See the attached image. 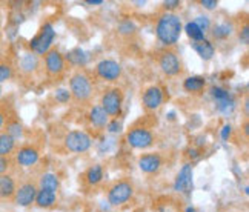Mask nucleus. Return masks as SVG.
<instances>
[{"label": "nucleus", "mask_w": 249, "mask_h": 212, "mask_svg": "<svg viewBox=\"0 0 249 212\" xmlns=\"http://www.w3.org/2000/svg\"><path fill=\"white\" fill-rule=\"evenodd\" d=\"M211 95H213V99L215 100L218 111H222L223 114H229L234 111V106H235L234 99L226 89L214 86V88L211 89Z\"/></svg>", "instance_id": "2eb2a0df"}, {"label": "nucleus", "mask_w": 249, "mask_h": 212, "mask_svg": "<svg viewBox=\"0 0 249 212\" xmlns=\"http://www.w3.org/2000/svg\"><path fill=\"white\" fill-rule=\"evenodd\" d=\"M107 129L112 134H116V132H120L122 131V122H119V119H112L108 122L107 124Z\"/></svg>", "instance_id": "473e14b6"}, {"label": "nucleus", "mask_w": 249, "mask_h": 212, "mask_svg": "<svg viewBox=\"0 0 249 212\" xmlns=\"http://www.w3.org/2000/svg\"><path fill=\"white\" fill-rule=\"evenodd\" d=\"M200 3H202V6L206 8V9H214V8H217V5H218L217 0H202Z\"/></svg>", "instance_id": "4c0bfd02"}, {"label": "nucleus", "mask_w": 249, "mask_h": 212, "mask_svg": "<svg viewBox=\"0 0 249 212\" xmlns=\"http://www.w3.org/2000/svg\"><path fill=\"white\" fill-rule=\"evenodd\" d=\"M86 3L88 5H102L103 2L102 0H86Z\"/></svg>", "instance_id": "a19ab883"}, {"label": "nucleus", "mask_w": 249, "mask_h": 212, "mask_svg": "<svg viewBox=\"0 0 249 212\" xmlns=\"http://www.w3.org/2000/svg\"><path fill=\"white\" fill-rule=\"evenodd\" d=\"M231 124H225L223 126V129H222V139L223 140H228V137L231 136Z\"/></svg>", "instance_id": "ea45409f"}, {"label": "nucleus", "mask_w": 249, "mask_h": 212, "mask_svg": "<svg viewBox=\"0 0 249 212\" xmlns=\"http://www.w3.org/2000/svg\"><path fill=\"white\" fill-rule=\"evenodd\" d=\"M11 166V161L8 157H0V174H6V171Z\"/></svg>", "instance_id": "c9c22d12"}, {"label": "nucleus", "mask_w": 249, "mask_h": 212, "mask_svg": "<svg viewBox=\"0 0 249 212\" xmlns=\"http://www.w3.org/2000/svg\"><path fill=\"white\" fill-rule=\"evenodd\" d=\"M200 30H202V33L205 34L206 31H209L211 30V20L206 17V16H197L196 17V20H193Z\"/></svg>", "instance_id": "2f4dec72"}, {"label": "nucleus", "mask_w": 249, "mask_h": 212, "mask_svg": "<svg viewBox=\"0 0 249 212\" xmlns=\"http://www.w3.org/2000/svg\"><path fill=\"white\" fill-rule=\"evenodd\" d=\"M123 105V91L120 88H109L103 92L100 106L108 114V117L119 119Z\"/></svg>", "instance_id": "20e7f679"}, {"label": "nucleus", "mask_w": 249, "mask_h": 212, "mask_svg": "<svg viewBox=\"0 0 249 212\" xmlns=\"http://www.w3.org/2000/svg\"><path fill=\"white\" fill-rule=\"evenodd\" d=\"M85 180L88 185L91 186H95V185H99V183L102 181L103 178V168L102 165H94L91 168H88V171L85 172Z\"/></svg>", "instance_id": "5701e85b"}, {"label": "nucleus", "mask_w": 249, "mask_h": 212, "mask_svg": "<svg viewBox=\"0 0 249 212\" xmlns=\"http://www.w3.org/2000/svg\"><path fill=\"white\" fill-rule=\"evenodd\" d=\"M163 165V160L159 154H143L139 159V166L145 174H156Z\"/></svg>", "instance_id": "dca6fc26"}, {"label": "nucleus", "mask_w": 249, "mask_h": 212, "mask_svg": "<svg viewBox=\"0 0 249 212\" xmlns=\"http://www.w3.org/2000/svg\"><path fill=\"white\" fill-rule=\"evenodd\" d=\"M132 194H134V188L131 183L126 180H122L117 181L114 186H111L108 192V201L112 206H122L132 197Z\"/></svg>", "instance_id": "423d86ee"}, {"label": "nucleus", "mask_w": 249, "mask_h": 212, "mask_svg": "<svg viewBox=\"0 0 249 212\" xmlns=\"http://www.w3.org/2000/svg\"><path fill=\"white\" fill-rule=\"evenodd\" d=\"M17 189V183L11 174H0V200L13 198Z\"/></svg>", "instance_id": "f3484780"}, {"label": "nucleus", "mask_w": 249, "mask_h": 212, "mask_svg": "<svg viewBox=\"0 0 249 212\" xmlns=\"http://www.w3.org/2000/svg\"><path fill=\"white\" fill-rule=\"evenodd\" d=\"M16 149V140L6 132H0V157L11 156Z\"/></svg>", "instance_id": "4be33fe9"}, {"label": "nucleus", "mask_w": 249, "mask_h": 212, "mask_svg": "<svg viewBox=\"0 0 249 212\" xmlns=\"http://www.w3.org/2000/svg\"><path fill=\"white\" fill-rule=\"evenodd\" d=\"M234 31V25L231 22H220L213 28V37L218 38V40H223V38L229 37Z\"/></svg>", "instance_id": "393cba45"}, {"label": "nucleus", "mask_w": 249, "mask_h": 212, "mask_svg": "<svg viewBox=\"0 0 249 212\" xmlns=\"http://www.w3.org/2000/svg\"><path fill=\"white\" fill-rule=\"evenodd\" d=\"M89 122H91V124L94 128L103 129V128H107L109 117H108V114L105 112V109L102 108L100 105H95L89 111Z\"/></svg>", "instance_id": "a211bd4d"}, {"label": "nucleus", "mask_w": 249, "mask_h": 212, "mask_svg": "<svg viewBox=\"0 0 249 212\" xmlns=\"http://www.w3.org/2000/svg\"><path fill=\"white\" fill-rule=\"evenodd\" d=\"M55 38V30L51 23H43L37 33L30 40V50L34 55H45L51 50Z\"/></svg>", "instance_id": "7ed1b4c3"}, {"label": "nucleus", "mask_w": 249, "mask_h": 212, "mask_svg": "<svg viewBox=\"0 0 249 212\" xmlns=\"http://www.w3.org/2000/svg\"><path fill=\"white\" fill-rule=\"evenodd\" d=\"M185 33H186V35L191 38L193 42H200V40H203L205 38V34L202 33V30L194 23V22H188L186 25H185Z\"/></svg>", "instance_id": "cd10ccee"}, {"label": "nucleus", "mask_w": 249, "mask_h": 212, "mask_svg": "<svg viewBox=\"0 0 249 212\" xmlns=\"http://www.w3.org/2000/svg\"><path fill=\"white\" fill-rule=\"evenodd\" d=\"M0 97H2V85H0Z\"/></svg>", "instance_id": "c03bdc74"}, {"label": "nucleus", "mask_w": 249, "mask_h": 212, "mask_svg": "<svg viewBox=\"0 0 249 212\" xmlns=\"http://www.w3.org/2000/svg\"><path fill=\"white\" fill-rule=\"evenodd\" d=\"M55 99H57V102H60V103H66V102H70L71 94H70V91H66V89H57Z\"/></svg>", "instance_id": "72a5a7b5"}, {"label": "nucleus", "mask_w": 249, "mask_h": 212, "mask_svg": "<svg viewBox=\"0 0 249 212\" xmlns=\"http://www.w3.org/2000/svg\"><path fill=\"white\" fill-rule=\"evenodd\" d=\"M6 134H9L14 140H17L18 137L22 136V124L18 123V122H16V120H13V122H6V131H5Z\"/></svg>", "instance_id": "c85d7f7f"}, {"label": "nucleus", "mask_w": 249, "mask_h": 212, "mask_svg": "<svg viewBox=\"0 0 249 212\" xmlns=\"http://www.w3.org/2000/svg\"><path fill=\"white\" fill-rule=\"evenodd\" d=\"M186 212H197V211H196L194 208H188V209H186Z\"/></svg>", "instance_id": "37998d69"}, {"label": "nucleus", "mask_w": 249, "mask_h": 212, "mask_svg": "<svg viewBox=\"0 0 249 212\" xmlns=\"http://www.w3.org/2000/svg\"><path fill=\"white\" fill-rule=\"evenodd\" d=\"M8 122V115H6V111L3 108H0V131L3 129V126Z\"/></svg>", "instance_id": "58836bf2"}, {"label": "nucleus", "mask_w": 249, "mask_h": 212, "mask_svg": "<svg viewBox=\"0 0 249 212\" xmlns=\"http://www.w3.org/2000/svg\"><path fill=\"white\" fill-rule=\"evenodd\" d=\"M65 60H68L74 66H83L86 62H88V55H86L85 51H82L77 48V50H72L71 53H68Z\"/></svg>", "instance_id": "bb28decb"}, {"label": "nucleus", "mask_w": 249, "mask_h": 212, "mask_svg": "<svg viewBox=\"0 0 249 212\" xmlns=\"http://www.w3.org/2000/svg\"><path fill=\"white\" fill-rule=\"evenodd\" d=\"M191 46H193V50L202 57L203 60H211L215 54L214 45L209 40H206V38H203V40H200V42H191Z\"/></svg>", "instance_id": "6ab92c4d"}, {"label": "nucleus", "mask_w": 249, "mask_h": 212, "mask_svg": "<svg viewBox=\"0 0 249 212\" xmlns=\"http://www.w3.org/2000/svg\"><path fill=\"white\" fill-rule=\"evenodd\" d=\"M180 6L178 0H169V2H163V9L166 13H171L172 9H177Z\"/></svg>", "instance_id": "f704fd0d"}, {"label": "nucleus", "mask_w": 249, "mask_h": 212, "mask_svg": "<svg viewBox=\"0 0 249 212\" xmlns=\"http://www.w3.org/2000/svg\"><path fill=\"white\" fill-rule=\"evenodd\" d=\"M126 141L131 148L136 149H146L154 144V134H152L148 128H134L128 132Z\"/></svg>", "instance_id": "0eeeda50"}, {"label": "nucleus", "mask_w": 249, "mask_h": 212, "mask_svg": "<svg viewBox=\"0 0 249 212\" xmlns=\"http://www.w3.org/2000/svg\"><path fill=\"white\" fill-rule=\"evenodd\" d=\"M70 94L71 97L79 102L85 103L91 99L92 95V82L88 77V74L83 71H77L70 80Z\"/></svg>", "instance_id": "f03ea898"}, {"label": "nucleus", "mask_w": 249, "mask_h": 212, "mask_svg": "<svg viewBox=\"0 0 249 212\" xmlns=\"http://www.w3.org/2000/svg\"><path fill=\"white\" fill-rule=\"evenodd\" d=\"M39 66V60H37V55H34L33 53H28L22 57L20 60V70L25 72H33L37 70Z\"/></svg>", "instance_id": "a878e982"}, {"label": "nucleus", "mask_w": 249, "mask_h": 212, "mask_svg": "<svg viewBox=\"0 0 249 212\" xmlns=\"http://www.w3.org/2000/svg\"><path fill=\"white\" fill-rule=\"evenodd\" d=\"M95 72H97V75L105 82H116L122 75V66L116 60L105 59L97 63V66H95Z\"/></svg>", "instance_id": "9d476101"}, {"label": "nucleus", "mask_w": 249, "mask_h": 212, "mask_svg": "<svg viewBox=\"0 0 249 212\" xmlns=\"http://www.w3.org/2000/svg\"><path fill=\"white\" fill-rule=\"evenodd\" d=\"M183 31L180 17L174 13H163L157 20L156 25V35L159 42H161L165 46H172L178 42V38Z\"/></svg>", "instance_id": "f257e3e1"}, {"label": "nucleus", "mask_w": 249, "mask_h": 212, "mask_svg": "<svg viewBox=\"0 0 249 212\" xmlns=\"http://www.w3.org/2000/svg\"><path fill=\"white\" fill-rule=\"evenodd\" d=\"M240 42L243 43V45H248L249 43V26L248 25H245L243 28H242V31H240Z\"/></svg>", "instance_id": "e433bc0d"}, {"label": "nucleus", "mask_w": 249, "mask_h": 212, "mask_svg": "<svg viewBox=\"0 0 249 212\" xmlns=\"http://www.w3.org/2000/svg\"><path fill=\"white\" fill-rule=\"evenodd\" d=\"M119 33L124 34V35H131V34L136 33V25H134L131 20H123L119 25Z\"/></svg>", "instance_id": "7c9ffc66"}, {"label": "nucleus", "mask_w": 249, "mask_h": 212, "mask_svg": "<svg viewBox=\"0 0 249 212\" xmlns=\"http://www.w3.org/2000/svg\"><path fill=\"white\" fill-rule=\"evenodd\" d=\"M36 195H37V185L34 181L28 180V181H23V183H20V185L17 186L13 200H14V203L17 206L28 208V206H31L34 203Z\"/></svg>", "instance_id": "6e6552de"}, {"label": "nucleus", "mask_w": 249, "mask_h": 212, "mask_svg": "<svg viewBox=\"0 0 249 212\" xmlns=\"http://www.w3.org/2000/svg\"><path fill=\"white\" fill-rule=\"evenodd\" d=\"M91 136L85 131H71L65 136V148L70 152L82 154L91 148Z\"/></svg>", "instance_id": "39448f33"}, {"label": "nucleus", "mask_w": 249, "mask_h": 212, "mask_svg": "<svg viewBox=\"0 0 249 212\" xmlns=\"http://www.w3.org/2000/svg\"><path fill=\"white\" fill-rule=\"evenodd\" d=\"M206 86V80L203 77L200 75H193V77H188L183 82V88L186 92H191V94H198L205 89Z\"/></svg>", "instance_id": "412c9836"}, {"label": "nucleus", "mask_w": 249, "mask_h": 212, "mask_svg": "<svg viewBox=\"0 0 249 212\" xmlns=\"http://www.w3.org/2000/svg\"><path fill=\"white\" fill-rule=\"evenodd\" d=\"M189 152H191L189 156L193 157V159H197V157H198V151H197V149H191Z\"/></svg>", "instance_id": "79ce46f5"}, {"label": "nucleus", "mask_w": 249, "mask_h": 212, "mask_svg": "<svg viewBox=\"0 0 249 212\" xmlns=\"http://www.w3.org/2000/svg\"><path fill=\"white\" fill-rule=\"evenodd\" d=\"M59 188H60V181L57 178V176L51 174V172H46L39 180V189H48L55 192Z\"/></svg>", "instance_id": "b1692460"}, {"label": "nucleus", "mask_w": 249, "mask_h": 212, "mask_svg": "<svg viewBox=\"0 0 249 212\" xmlns=\"http://www.w3.org/2000/svg\"><path fill=\"white\" fill-rule=\"evenodd\" d=\"M157 62H159L160 70L163 71V74H166L169 77H176L181 71V63H180L178 55L174 51H172V50L161 51L159 54Z\"/></svg>", "instance_id": "1a4fd4ad"}, {"label": "nucleus", "mask_w": 249, "mask_h": 212, "mask_svg": "<svg viewBox=\"0 0 249 212\" xmlns=\"http://www.w3.org/2000/svg\"><path fill=\"white\" fill-rule=\"evenodd\" d=\"M57 201V195L55 192L48 191V189H37V195L34 203L39 208H51Z\"/></svg>", "instance_id": "aec40b11"}, {"label": "nucleus", "mask_w": 249, "mask_h": 212, "mask_svg": "<svg viewBox=\"0 0 249 212\" xmlns=\"http://www.w3.org/2000/svg\"><path fill=\"white\" fill-rule=\"evenodd\" d=\"M163 100H165L163 89L159 88V86H149V88L142 95V103H143V106H145L146 111L159 109L161 106V103H163Z\"/></svg>", "instance_id": "4468645a"}, {"label": "nucleus", "mask_w": 249, "mask_h": 212, "mask_svg": "<svg viewBox=\"0 0 249 212\" xmlns=\"http://www.w3.org/2000/svg\"><path fill=\"white\" fill-rule=\"evenodd\" d=\"M13 77V66L8 62H0V85Z\"/></svg>", "instance_id": "c756f323"}, {"label": "nucleus", "mask_w": 249, "mask_h": 212, "mask_svg": "<svg viewBox=\"0 0 249 212\" xmlns=\"http://www.w3.org/2000/svg\"><path fill=\"white\" fill-rule=\"evenodd\" d=\"M43 63H45V70L51 77L60 75L65 71L66 60L65 57L60 54V51L57 50H50L43 55Z\"/></svg>", "instance_id": "f8f14e48"}, {"label": "nucleus", "mask_w": 249, "mask_h": 212, "mask_svg": "<svg viewBox=\"0 0 249 212\" xmlns=\"http://www.w3.org/2000/svg\"><path fill=\"white\" fill-rule=\"evenodd\" d=\"M40 160V151L36 146L26 144L16 151V163L22 168H30L34 166L37 161Z\"/></svg>", "instance_id": "ddd939ff"}, {"label": "nucleus", "mask_w": 249, "mask_h": 212, "mask_svg": "<svg viewBox=\"0 0 249 212\" xmlns=\"http://www.w3.org/2000/svg\"><path fill=\"white\" fill-rule=\"evenodd\" d=\"M174 189L181 194H191L194 189V169L191 163L183 165V168L180 169L177 174L176 183H174Z\"/></svg>", "instance_id": "9b49d317"}]
</instances>
